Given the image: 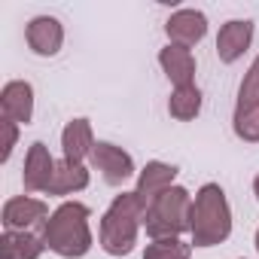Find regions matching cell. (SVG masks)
Here are the masks:
<instances>
[{
	"label": "cell",
	"instance_id": "obj_1",
	"mask_svg": "<svg viewBox=\"0 0 259 259\" xmlns=\"http://www.w3.org/2000/svg\"><path fill=\"white\" fill-rule=\"evenodd\" d=\"M43 244L64 256L79 259L92 250V232H89V207L79 201H64L43 226Z\"/></svg>",
	"mask_w": 259,
	"mask_h": 259
},
{
	"label": "cell",
	"instance_id": "obj_2",
	"mask_svg": "<svg viewBox=\"0 0 259 259\" xmlns=\"http://www.w3.org/2000/svg\"><path fill=\"white\" fill-rule=\"evenodd\" d=\"M144 213H147V201L138 192L116 195L113 204H110V210L101 220V247L110 256H128V253L135 250Z\"/></svg>",
	"mask_w": 259,
	"mask_h": 259
},
{
	"label": "cell",
	"instance_id": "obj_3",
	"mask_svg": "<svg viewBox=\"0 0 259 259\" xmlns=\"http://www.w3.org/2000/svg\"><path fill=\"white\" fill-rule=\"evenodd\" d=\"M192 244L195 247H213L223 244L232 235V210L226 201V192L217 183H204L195 192L192 201Z\"/></svg>",
	"mask_w": 259,
	"mask_h": 259
},
{
	"label": "cell",
	"instance_id": "obj_4",
	"mask_svg": "<svg viewBox=\"0 0 259 259\" xmlns=\"http://www.w3.org/2000/svg\"><path fill=\"white\" fill-rule=\"evenodd\" d=\"M147 235L153 241L159 238H180L186 229H192V198L183 186H171L162 195H156L144 213Z\"/></svg>",
	"mask_w": 259,
	"mask_h": 259
},
{
	"label": "cell",
	"instance_id": "obj_5",
	"mask_svg": "<svg viewBox=\"0 0 259 259\" xmlns=\"http://www.w3.org/2000/svg\"><path fill=\"white\" fill-rule=\"evenodd\" d=\"M92 165H95V171L104 174V180H107L110 186H119V183H125L128 177L135 174L132 156H128L122 147H113V144H104V141L95 144V150H92Z\"/></svg>",
	"mask_w": 259,
	"mask_h": 259
},
{
	"label": "cell",
	"instance_id": "obj_6",
	"mask_svg": "<svg viewBox=\"0 0 259 259\" xmlns=\"http://www.w3.org/2000/svg\"><path fill=\"white\" fill-rule=\"evenodd\" d=\"M49 217L52 213H49V207L40 198L19 195V198H10L4 204V226H7V232H28L31 226H46Z\"/></svg>",
	"mask_w": 259,
	"mask_h": 259
},
{
	"label": "cell",
	"instance_id": "obj_7",
	"mask_svg": "<svg viewBox=\"0 0 259 259\" xmlns=\"http://www.w3.org/2000/svg\"><path fill=\"white\" fill-rule=\"evenodd\" d=\"M55 159L49 156L46 144H31L28 150V159H25V174H22V183L28 192H49L52 186V177H55Z\"/></svg>",
	"mask_w": 259,
	"mask_h": 259
},
{
	"label": "cell",
	"instance_id": "obj_8",
	"mask_svg": "<svg viewBox=\"0 0 259 259\" xmlns=\"http://www.w3.org/2000/svg\"><path fill=\"white\" fill-rule=\"evenodd\" d=\"M165 34H168V40L174 43V46H195L198 40H204V34H207V19H204V13H198V10H180V13H174L168 22H165Z\"/></svg>",
	"mask_w": 259,
	"mask_h": 259
},
{
	"label": "cell",
	"instance_id": "obj_9",
	"mask_svg": "<svg viewBox=\"0 0 259 259\" xmlns=\"http://www.w3.org/2000/svg\"><path fill=\"white\" fill-rule=\"evenodd\" d=\"M250 40H253V22H247V19L226 22V25L220 28V34H217V55H220V61H223V64L238 61V58L247 52Z\"/></svg>",
	"mask_w": 259,
	"mask_h": 259
},
{
	"label": "cell",
	"instance_id": "obj_10",
	"mask_svg": "<svg viewBox=\"0 0 259 259\" xmlns=\"http://www.w3.org/2000/svg\"><path fill=\"white\" fill-rule=\"evenodd\" d=\"M0 110H4V119L10 122H31L34 116V89L31 82H22V79H13L4 85V92H0Z\"/></svg>",
	"mask_w": 259,
	"mask_h": 259
},
{
	"label": "cell",
	"instance_id": "obj_11",
	"mask_svg": "<svg viewBox=\"0 0 259 259\" xmlns=\"http://www.w3.org/2000/svg\"><path fill=\"white\" fill-rule=\"evenodd\" d=\"M25 37H28V46H31L37 55H46V58L55 55V52L61 49V43H64L61 22L52 19V16H37V19L28 25Z\"/></svg>",
	"mask_w": 259,
	"mask_h": 259
},
{
	"label": "cell",
	"instance_id": "obj_12",
	"mask_svg": "<svg viewBox=\"0 0 259 259\" xmlns=\"http://www.w3.org/2000/svg\"><path fill=\"white\" fill-rule=\"evenodd\" d=\"M159 64H162V70L168 73V79H171L177 89L195 85V82H192V79H195V58H192V52H189L186 46L168 43V46L159 52Z\"/></svg>",
	"mask_w": 259,
	"mask_h": 259
},
{
	"label": "cell",
	"instance_id": "obj_13",
	"mask_svg": "<svg viewBox=\"0 0 259 259\" xmlns=\"http://www.w3.org/2000/svg\"><path fill=\"white\" fill-rule=\"evenodd\" d=\"M61 150H64L67 162H82L85 156H92L95 138H92L89 119H73V122L64 125V132H61Z\"/></svg>",
	"mask_w": 259,
	"mask_h": 259
},
{
	"label": "cell",
	"instance_id": "obj_14",
	"mask_svg": "<svg viewBox=\"0 0 259 259\" xmlns=\"http://www.w3.org/2000/svg\"><path fill=\"white\" fill-rule=\"evenodd\" d=\"M174 177H177V168L174 165H165V162H147V168L141 171V177H138V195L147 201V207H150V201L156 198V195H162L165 189H171L174 186Z\"/></svg>",
	"mask_w": 259,
	"mask_h": 259
},
{
	"label": "cell",
	"instance_id": "obj_15",
	"mask_svg": "<svg viewBox=\"0 0 259 259\" xmlns=\"http://www.w3.org/2000/svg\"><path fill=\"white\" fill-rule=\"evenodd\" d=\"M43 235L34 232H4L0 235V259H40Z\"/></svg>",
	"mask_w": 259,
	"mask_h": 259
},
{
	"label": "cell",
	"instance_id": "obj_16",
	"mask_svg": "<svg viewBox=\"0 0 259 259\" xmlns=\"http://www.w3.org/2000/svg\"><path fill=\"white\" fill-rule=\"evenodd\" d=\"M89 186V171L82 162H67L61 159L55 165V177H52V186H49V195H70V192H79Z\"/></svg>",
	"mask_w": 259,
	"mask_h": 259
},
{
	"label": "cell",
	"instance_id": "obj_17",
	"mask_svg": "<svg viewBox=\"0 0 259 259\" xmlns=\"http://www.w3.org/2000/svg\"><path fill=\"white\" fill-rule=\"evenodd\" d=\"M198 110H201V92H198V85L174 89V95H171V101H168V113H171L174 119L189 122V119L198 116Z\"/></svg>",
	"mask_w": 259,
	"mask_h": 259
},
{
	"label": "cell",
	"instance_id": "obj_18",
	"mask_svg": "<svg viewBox=\"0 0 259 259\" xmlns=\"http://www.w3.org/2000/svg\"><path fill=\"white\" fill-rule=\"evenodd\" d=\"M189 244H183L180 238H159L153 244H147L144 259H189Z\"/></svg>",
	"mask_w": 259,
	"mask_h": 259
},
{
	"label": "cell",
	"instance_id": "obj_19",
	"mask_svg": "<svg viewBox=\"0 0 259 259\" xmlns=\"http://www.w3.org/2000/svg\"><path fill=\"white\" fill-rule=\"evenodd\" d=\"M250 107H259V58L250 64V70L238 89V107L235 110H250Z\"/></svg>",
	"mask_w": 259,
	"mask_h": 259
},
{
	"label": "cell",
	"instance_id": "obj_20",
	"mask_svg": "<svg viewBox=\"0 0 259 259\" xmlns=\"http://www.w3.org/2000/svg\"><path fill=\"white\" fill-rule=\"evenodd\" d=\"M235 135L247 144H259V107L235 110Z\"/></svg>",
	"mask_w": 259,
	"mask_h": 259
},
{
	"label": "cell",
	"instance_id": "obj_21",
	"mask_svg": "<svg viewBox=\"0 0 259 259\" xmlns=\"http://www.w3.org/2000/svg\"><path fill=\"white\" fill-rule=\"evenodd\" d=\"M0 135H4V141H0V162H7L13 147H16V138H19V125L4 119V122H0Z\"/></svg>",
	"mask_w": 259,
	"mask_h": 259
},
{
	"label": "cell",
	"instance_id": "obj_22",
	"mask_svg": "<svg viewBox=\"0 0 259 259\" xmlns=\"http://www.w3.org/2000/svg\"><path fill=\"white\" fill-rule=\"evenodd\" d=\"M253 192H256V198H259V174H256V180H253Z\"/></svg>",
	"mask_w": 259,
	"mask_h": 259
},
{
	"label": "cell",
	"instance_id": "obj_23",
	"mask_svg": "<svg viewBox=\"0 0 259 259\" xmlns=\"http://www.w3.org/2000/svg\"><path fill=\"white\" fill-rule=\"evenodd\" d=\"M256 250H259V229H256Z\"/></svg>",
	"mask_w": 259,
	"mask_h": 259
}]
</instances>
